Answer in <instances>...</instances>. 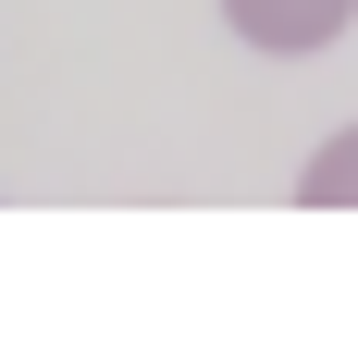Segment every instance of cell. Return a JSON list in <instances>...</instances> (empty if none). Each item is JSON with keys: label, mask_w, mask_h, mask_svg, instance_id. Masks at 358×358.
<instances>
[{"label": "cell", "mask_w": 358, "mask_h": 358, "mask_svg": "<svg viewBox=\"0 0 358 358\" xmlns=\"http://www.w3.org/2000/svg\"><path fill=\"white\" fill-rule=\"evenodd\" d=\"M296 198H309V210H358V124H346V136H322L309 161H296Z\"/></svg>", "instance_id": "cell-2"}, {"label": "cell", "mask_w": 358, "mask_h": 358, "mask_svg": "<svg viewBox=\"0 0 358 358\" xmlns=\"http://www.w3.org/2000/svg\"><path fill=\"white\" fill-rule=\"evenodd\" d=\"M222 25L248 50H272V62H309V50H334L358 25V0H222Z\"/></svg>", "instance_id": "cell-1"}]
</instances>
